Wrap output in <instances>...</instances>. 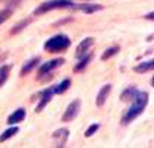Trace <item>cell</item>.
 I'll use <instances>...</instances> for the list:
<instances>
[{
  "label": "cell",
  "instance_id": "12",
  "mask_svg": "<svg viewBox=\"0 0 154 148\" xmlns=\"http://www.w3.org/2000/svg\"><path fill=\"white\" fill-rule=\"evenodd\" d=\"M154 69V60H148V62H142L140 65H137L134 70L138 73H145V72H151Z\"/></svg>",
  "mask_w": 154,
  "mask_h": 148
},
{
  "label": "cell",
  "instance_id": "13",
  "mask_svg": "<svg viewBox=\"0 0 154 148\" xmlns=\"http://www.w3.org/2000/svg\"><path fill=\"white\" fill-rule=\"evenodd\" d=\"M38 63H40V57H34V59H31L29 62H26L24 66H22V69H21V75L24 76L25 73H29L34 68H37Z\"/></svg>",
  "mask_w": 154,
  "mask_h": 148
},
{
  "label": "cell",
  "instance_id": "5",
  "mask_svg": "<svg viewBox=\"0 0 154 148\" xmlns=\"http://www.w3.org/2000/svg\"><path fill=\"white\" fill-rule=\"evenodd\" d=\"M63 63H65L63 59H53V60H50V62H47V63H44V65L40 66V69H38V75H40V76H44V75L50 73L53 69L62 66Z\"/></svg>",
  "mask_w": 154,
  "mask_h": 148
},
{
  "label": "cell",
  "instance_id": "9",
  "mask_svg": "<svg viewBox=\"0 0 154 148\" xmlns=\"http://www.w3.org/2000/svg\"><path fill=\"white\" fill-rule=\"evenodd\" d=\"M54 92H53V87L51 88H47V90H44V91L41 92L40 95H41V100H40V103H38V106L35 107V112L38 113V112H41L46 106H47L48 103H50V100H51V95H53Z\"/></svg>",
  "mask_w": 154,
  "mask_h": 148
},
{
  "label": "cell",
  "instance_id": "15",
  "mask_svg": "<svg viewBox=\"0 0 154 148\" xmlns=\"http://www.w3.org/2000/svg\"><path fill=\"white\" fill-rule=\"evenodd\" d=\"M69 87H71V81L65 79V81H62L60 84H57L56 87H53V92L54 94H63L65 91L69 90Z\"/></svg>",
  "mask_w": 154,
  "mask_h": 148
},
{
  "label": "cell",
  "instance_id": "6",
  "mask_svg": "<svg viewBox=\"0 0 154 148\" xmlns=\"http://www.w3.org/2000/svg\"><path fill=\"white\" fill-rule=\"evenodd\" d=\"M53 142H54V147H65L68 138H69V131L62 128V129H57L54 134H53Z\"/></svg>",
  "mask_w": 154,
  "mask_h": 148
},
{
  "label": "cell",
  "instance_id": "19",
  "mask_svg": "<svg viewBox=\"0 0 154 148\" xmlns=\"http://www.w3.org/2000/svg\"><path fill=\"white\" fill-rule=\"evenodd\" d=\"M9 72H11V66H9V65H5V66L0 68V87L8 81V78H9Z\"/></svg>",
  "mask_w": 154,
  "mask_h": 148
},
{
  "label": "cell",
  "instance_id": "14",
  "mask_svg": "<svg viewBox=\"0 0 154 148\" xmlns=\"http://www.w3.org/2000/svg\"><path fill=\"white\" fill-rule=\"evenodd\" d=\"M137 94V88L135 87H128L125 91L122 92V95H120V100L123 103H128V101H132V98H134V95Z\"/></svg>",
  "mask_w": 154,
  "mask_h": 148
},
{
  "label": "cell",
  "instance_id": "2",
  "mask_svg": "<svg viewBox=\"0 0 154 148\" xmlns=\"http://www.w3.org/2000/svg\"><path fill=\"white\" fill-rule=\"evenodd\" d=\"M69 46H71L69 37L65 34H57L44 43V50L48 53H60V51H65Z\"/></svg>",
  "mask_w": 154,
  "mask_h": 148
},
{
  "label": "cell",
  "instance_id": "11",
  "mask_svg": "<svg viewBox=\"0 0 154 148\" xmlns=\"http://www.w3.org/2000/svg\"><path fill=\"white\" fill-rule=\"evenodd\" d=\"M25 116H26V113H25L24 109H18V110H15V112L8 117V123H9V125H16V123H19V122L24 120Z\"/></svg>",
  "mask_w": 154,
  "mask_h": 148
},
{
  "label": "cell",
  "instance_id": "16",
  "mask_svg": "<svg viewBox=\"0 0 154 148\" xmlns=\"http://www.w3.org/2000/svg\"><path fill=\"white\" fill-rule=\"evenodd\" d=\"M91 59H93V54H91V53L81 57V62H79V63L75 66V72H81V70H84V69L88 66V63L91 62Z\"/></svg>",
  "mask_w": 154,
  "mask_h": 148
},
{
  "label": "cell",
  "instance_id": "1",
  "mask_svg": "<svg viewBox=\"0 0 154 148\" xmlns=\"http://www.w3.org/2000/svg\"><path fill=\"white\" fill-rule=\"evenodd\" d=\"M148 104V94L145 91H137V94L132 98V104L126 110V113L122 117V125H129L134 119H137L144 112V109Z\"/></svg>",
  "mask_w": 154,
  "mask_h": 148
},
{
  "label": "cell",
  "instance_id": "20",
  "mask_svg": "<svg viewBox=\"0 0 154 148\" xmlns=\"http://www.w3.org/2000/svg\"><path fill=\"white\" fill-rule=\"evenodd\" d=\"M118 51H119V47H118V46L109 47L107 50H104V53L101 54V60H107V59L113 57L115 54H118Z\"/></svg>",
  "mask_w": 154,
  "mask_h": 148
},
{
  "label": "cell",
  "instance_id": "8",
  "mask_svg": "<svg viewBox=\"0 0 154 148\" xmlns=\"http://www.w3.org/2000/svg\"><path fill=\"white\" fill-rule=\"evenodd\" d=\"M110 91H112V85H110V84H107V85H103V87H101V90L98 91L97 97H95V104H97L98 107H103V106H104V103H106Z\"/></svg>",
  "mask_w": 154,
  "mask_h": 148
},
{
  "label": "cell",
  "instance_id": "17",
  "mask_svg": "<svg viewBox=\"0 0 154 148\" xmlns=\"http://www.w3.org/2000/svg\"><path fill=\"white\" fill-rule=\"evenodd\" d=\"M19 132V128L18 126H13V128H9V129H6L2 135H0V142H5V141H8L9 138H12L13 135H16Z\"/></svg>",
  "mask_w": 154,
  "mask_h": 148
},
{
  "label": "cell",
  "instance_id": "24",
  "mask_svg": "<svg viewBox=\"0 0 154 148\" xmlns=\"http://www.w3.org/2000/svg\"><path fill=\"white\" fill-rule=\"evenodd\" d=\"M81 2H85V0H81Z\"/></svg>",
  "mask_w": 154,
  "mask_h": 148
},
{
  "label": "cell",
  "instance_id": "22",
  "mask_svg": "<svg viewBox=\"0 0 154 148\" xmlns=\"http://www.w3.org/2000/svg\"><path fill=\"white\" fill-rule=\"evenodd\" d=\"M98 128H100V125H98V123H93V125H91L88 129H87V131H85V137H87V138L93 137L95 132L98 131Z\"/></svg>",
  "mask_w": 154,
  "mask_h": 148
},
{
  "label": "cell",
  "instance_id": "23",
  "mask_svg": "<svg viewBox=\"0 0 154 148\" xmlns=\"http://www.w3.org/2000/svg\"><path fill=\"white\" fill-rule=\"evenodd\" d=\"M145 18H147V19H150V21H153V19H154V13H153V12H151V13H148Z\"/></svg>",
  "mask_w": 154,
  "mask_h": 148
},
{
  "label": "cell",
  "instance_id": "3",
  "mask_svg": "<svg viewBox=\"0 0 154 148\" xmlns=\"http://www.w3.org/2000/svg\"><path fill=\"white\" fill-rule=\"evenodd\" d=\"M69 8H73L72 0H48V2L41 3L37 8L34 11V15H43V13L56 11V9H69Z\"/></svg>",
  "mask_w": 154,
  "mask_h": 148
},
{
  "label": "cell",
  "instance_id": "4",
  "mask_svg": "<svg viewBox=\"0 0 154 148\" xmlns=\"http://www.w3.org/2000/svg\"><path fill=\"white\" fill-rule=\"evenodd\" d=\"M79 110H81V101H79V100H73V101L66 107L65 113L62 116V122H72V120L78 116Z\"/></svg>",
  "mask_w": 154,
  "mask_h": 148
},
{
  "label": "cell",
  "instance_id": "10",
  "mask_svg": "<svg viewBox=\"0 0 154 148\" xmlns=\"http://www.w3.org/2000/svg\"><path fill=\"white\" fill-rule=\"evenodd\" d=\"M73 8L78 9V11L84 12V13H95V12H98V11L103 9V5H97V3H90V5H87V3H84V5H78V6L73 5Z\"/></svg>",
  "mask_w": 154,
  "mask_h": 148
},
{
  "label": "cell",
  "instance_id": "18",
  "mask_svg": "<svg viewBox=\"0 0 154 148\" xmlns=\"http://www.w3.org/2000/svg\"><path fill=\"white\" fill-rule=\"evenodd\" d=\"M31 23V18H28V19H24V21H21L19 23H16L15 26H13L12 29H11V34L15 35V34H18V32H21L22 29H25L28 25Z\"/></svg>",
  "mask_w": 154,
  "mask_h": 148
},
{
  "label": "cell",
  "instance_id": "25",
  "mask_svg": "<svg viewBox=\"0 0 154 148\" xmlns=\"http://www.w3.org/2000/svg\"><path fill=\"white\" fill-rule=\"evenodd\" d=\"M0 2H2V0H0Z\"/></svg>",
  "mask_w": 154,
  "mask_h": 148
},
{
  "label": "cell",
  "instance_id": "21",
  "mask_svg": "<svg viewBox=\"0 0 154 148\" xmlns=\"http://www.w3.org/2000/svg\"><path fill=\"white\" fill-rule=\"evenodd\" d=\"M11 15H12V9H3V11H0V25L6 22L11 18Z\"/></svg>",
  "mask_w": 154,
  "mask_h": 148
},
{
  "label": "cell",
  "instance_id": "7",
  "mask_svg": "<svg viewBox=\"0 0 154 148\" xmlns=\"http://www.w3.org/2000/svg\"><path fill=\"white\" fill-rule=\"evenodd\" d=\"M94 44V38H91V37H88V38H85L84 41L79 43V46L76 47V53H75V56L78 57V59H81L82 56H85L87 53H88V48Z\"/></svg>",
  "mask_w": 154,
  "mask_h": 148
}]
</instances>
